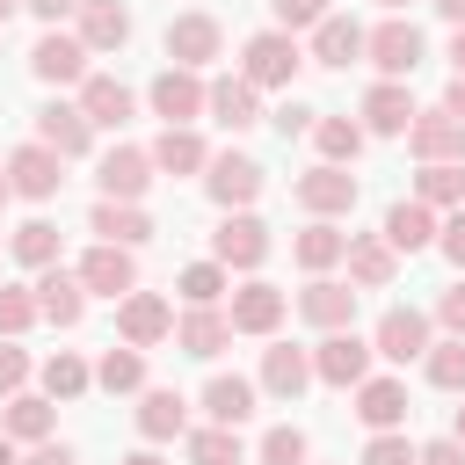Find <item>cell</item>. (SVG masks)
Masks as SVG:
<instances>
[{
  "mask_svg": "<svg viewBox=\"0 0 465 465\" xmlns=\"http://www.w3.org/2000/svg\"><path fill=\"white\" fill-rule=\"evenodd\" d=\"M298 65H305V58H298V36H291V29H262V36H247V51H240V80H247V87H291Z\"/></svg>",
  "mask_w": 465,
  "mask_h": 465,
  "instance_id": "6da1fadb",
  "label": "cell"
},
{
  "mask_svg": "<svg viewBox=\"0 0 465 465\" xmlns=\"http://www.w3.org/2000/svg\"><path fill=\"white\" fill-rule=\"evenodd\" d=\"M371 356H378V349H371L363 334H349V327H341V334H327V341L312 349V378H320V385H341V392H356V385L371 378Z\"/></svg>",
  "mask_w": 465,
  "mask_h": 465,
  "instance_id": "7a4b0ae2",
  "label": "cell"
},
{
  "mask_svg": "<svg viewBox=\"0 0 465 465\" xmlns=\"http://www.w3.org/2000/svg\"><path fill=\"white\" fill-rule=\"evenodd\" d=\"M211 262H218V269H262V262H269V225H262L254 211H225V225H218V240H211Z\"/></svg>",
  "mask_w": 465,
  "mask_h": 465,
  "instance_id": "3957f363",
  "label": "cell"
},
{
  "mask_svg": "<svg viewBox=\"0 0 465 465\" xmlns=\"http://www.w3.org/2000/svg\"><path fill=\"white\" fill-rule=\"evenodd\" d=\"M371 349H378L385 363H421V356L436 349V334H429V312H414V305H392V312L378 320Z\"/></svg>",
  "mask_w": 465,
  "mask_h": 465,
  "instance_id": "277c9868",
  "label": "cell"
},
{
  "mask_svg": "<svg viewBox=\"0 0 465 465\" xmlns=\"http://www.w3.org/2000/svg\"><path fill=\"white\" fill-rule=\"evenodd\" d=\"M407 145H414L421 167H465V124L450 109H421L414 131H407Z\"/></svg>",
  "mask_w": 465,
  "mask_h": 465,
  "instance_id": "5b68a950",
  "label": "cell"
},
{
  "mask_svg": "<svg viewBox=\"0 0 465 465\" xmlns=\"http://www.w3.org/2000/svg\"><path fill=\"white\" fill-rule=\"evenodd\" d=\"M363 51H371V65H378L385 80H407V73L421 65V29H414L407 15H392V22H378V29L363 36Z\"/></svg>",
  "mask_w": 465,
  "mask_h": 465,
  "instance_id": "8992f818",
  "label": "cell"
},
{
  "mask_svg": "<svg viewBox=\"0 0 465 465\" xmlns=\"http://www.w3.org/2000/svg\"><path fill=\"white\" fill-rule=\"evenodd\" d=\"M87 58H94V51H87L80 36L44 29V36H36V51H29V73H36V80H51V87H80V80H87Z\"/></svg>",
  "mask_w": 465,
  "mask_h": 465,
  "instance_id": "52a82bcc",
  "label": "cell"
},
{
  "mask_svg": "<svg viewBox=\"0 0 465 465\" xmlns=\"http://www.w3.org/2000/svg\"><path fill=\"white\" fill-rule=\"evenodd\" d=\"M211 109V87L189 73V65H167L160 80H153V116H167V131H182V124H196Z\"/></svg>",
  "mask_w": 465,
  "mask_h": 465,
  "instance_id": "ba28073f",
  "label": "cell"
},
{
  "mask_svg": "<svg viewBox=\"0 0 465 465\" xmlns=\"http://www.w3.org/2000/svg\"><path fill=\"white\" fill-rule=\"evenodd\" d=\"M116 334H124V349H153V341L174 334V305H167L160 291H131V298L116 305Z\"/></svg>",
  "mask_w": 465,
  "mask_h": 465,
  "instance_id": "9c48e42d",
  "label": "cell"
},
{
  "mask_svg": "<svg viewBox=\"0 0 465 465\" xmlns=\"http://www.w3.org/2000/svg\"><path fill=\"white\" fill-rule=\"evenodd\" d=\"M160 44H167V58H174V65H189V73H203V65H211V58L225 51V29H218L211 15H174Z\"/></svg>",
  "mask_w": 465,
  "mask_h": 465,
  "instance_id": "30bf717a",
  "label": "cell"
},
{
  "mask_svg": "<svg viewBox=\"0 0 465 465\" xmlns=\"http://www.w3.org/2000/svg\"><path fill=\"white\" fill-rule=\"evenodd\" d=\"M58 167H65V160H58L51 145H36V138L7 153V182H15V196H29V203H51V196H58V182H65Z\"/></svg>",
  "mask_w": 465,
  "mask_h": 465,
  "instance_id": "8fae6325",
  "label": "cell"
},
{
  "mask_svg": "<svg viewBox=\"0 0 465 465\" xmlns=\"http://www.w3.org/2000/svg\"><path fill=\"white\" fill-rule=\"evenodd\" d=\"M73 276H80L94 298H131V291H138V262H131V247H109V240H102V247H87Z\"/></svg>",
  "mask_w": 465,
  "mask_h": 465,
  "instance_id": "7c38bea8",
  "label": "cell"
},
{
  "mask_svg": "<svg viewBox=\"0 0 465 465\" xmlns=\"http://www.w3.org/2000/svg\"><path fill=\"white\" fill-rule=\"evenodd\" d=\"M36 145H51L58 160H80V153L94 145L87 109H80V102H51V109H36Z\"/></svg>",
  "mask_w": 465,
  "mask_h": 465,
  "instance_id": "4fadbf2b",
  "label": "cell"
},
{
  "mask_svg": "<svg viewBox=\"0 0 465 465\" xmlns=\"http://www.w3.org/2000/svg\"><path fill=\"white\" fill-rule=\"evenodd\" d=\"M298 203L312 211V218H341V211H356V174L349 167H305L298 174Z\"/></svg>",
  "mask_w": 465,
  "mask_h": 465,
  "instance_id": "5bb4252c",
  "label": "cell"
},
{
  "mask_svg": "<svg viewBox=\"0 0 465 465\" xmlns=\"http://www.w3.org/2000/svg\"><path fill=\"white\" fill-rule=\"evenodd\" d=\"M291 312V298L276 291V283H262V276H247L240 291H232V334H276V320Z\"/></svg>",
  "mask_w": 465,
  "mask_h": 465,
  "instance_id": "9a60e30c",
  "label": "cell"
},
{
  "mask_svg": "<svg viewBox=\"0 0 465 465\" xmlns=\"http://www.w3.org/2000/svg\"><path fill=\"white\" fill-rule=\"evenodd\" d=\"M145 189H153V153H145V145L102 153V196H109V203H138Z\"/></svg>",
  "mask_w": 465,
  "mask_h": 465,
  "instance_id": "2e32d148",
  "label": "cell"
},
{
  "mask_svg": "<svg viewBox=\"0 0 465 465\" xmlns=\"http://www.w3.org/2000/svg\"><path fill=\"white\" fill-rule=\"evenodd\" d=\"M254 196H262V160H247V153H211V203L247 211Z\"/></svg>",
  "mask_w": 465,
  "mask_h": 465,
  "instance_id": "e0dca14e",
  "label": "cell"
},
{
  "mask_svg": "<svg viewBox=\"0 0 465 465\" xmlns=\"http://www.w3.org/2000/svg\"><path fill=\"white\" fill-rule=\"evenodd\" d=\"M414 94H407V80H378L371 94H363V131H378V138H400V131H414Z\"/></svg>",
  "mask_w": 465,
  "mask_h": 465,
  "instance_id": "ac0fdd59",
  "label": "cell"
},
{
  "mask_svg": "<svg viewBox=\"0 0 465 465\" xmlns=\"http://www.w3.org/2000/svg\"><path fill=\"white\" fill-rule=\"evenodd\" d=\"M298 312H305L312 327H327V334H341V327L356 320V283H334V276H312V283L298 291Z\"/></svg>",
  "mask_w": 465,
  "mask_h": 465,
  "instance_id": "d6986e66",
  "label": "cell"
},
{
  "mask_svg": "<svg viewBox=\"0 0 465 465\" xmlns=\"http://www.w3.org/2000/svg\"><path fill=\"white\" fill-rule=\"evenodd\" d=\"M436 232H443V225H436V211H429L421 196H407V203L385 211V247H392V254H421V247H436Z\"/></svg>",
  "mask_w": 465,
  "mask_h": 465,
  "instance_id": "ffe728a7",
  "label": "cell"
},
{
  "mask_svg": "<svg viewBox=\"0 0 465 465\" xmlns=\"http://www.w3.org/2000/svg\"><path fill=\"white\" fill-rule=\"evenodd\" d=\"M341 262H349V283L356 291H385L392 269H400V254L385 247V232H349V254Z\"/></svg>",
  "mask_w": 465,
  "mask_h": 465,
  "instance_id": "44dd1931",
  "label": "cell"
},
{
  "mask_svg": "<svg viewBox=\"0 0 465 465\" xmlns=\"http://www.w3.org/2000/svg\"><path fill=\"white\" fill-rule=\"evenodd\" d=\"M36 312H44L51 327H80V312H87V283L65 276V269H36Z\"/></svg>",
  "mask_w": 465,
  "mask_h": 465,
  "instance_id": "7402d4cb",
  "label": "cell"
},
{
  "mask_svg": "<svg viewBox=\"0 0 465 465\" xmlns=\"http://www.w3.org/2000/svg\"><path fill=\"white\" fill-rule=\"evenodd\" d=\"M356 414H363L371 436L400 429V421H407V385H400V378H363V385H356Z\"/></svg>",
  "mask_w": 465,
  "mask_h": 465,
  "instance_id": "603a6c76",
  "label": "cell"
},
{
  "mask_svg": "<svg viewBox=\"0 0 465 465\" xmlns=\"http://www.w3.org/2000/svg\"><path fill=\"white\" fill-rule=\"evenodd\" d=\"M189 429V400L174 392V385H145V400H138V436L145 443H167V436H182Z\"/></svg>",
  "mask_w": 465,
  "mask_h": 465,
  "instance_id": "cb8c5ba5",
  "label": "cell"
},
{
  "mask_svg": "<svg viewBox=\"0 0 465 465\" xmlns=\"http://www.w3.org/2000/svg\"><path fill=\"white\" fill-rule=\"evenodd\" d=\"M124 36H131L124 0H80V44L87 51H124Z\"/></svg>",
  "mask_w": 465,
  "mask_h": 465,
  "instance_id": "d4e9b609",
  "label": "cell"
},
{
  "mask_svg": "<svg viewBox=\"0 0 465 465\" xmlns=\"http://www.w3.org/2000/svg\"><path fill=\"white\" fill-rule=\"evenodd\" d=\"M305 385H312V356H305V349H291V341L262 349V392H276V400H298Z\"/></svg>",
  "mask_w": 465,
  "mask_h": 465,
  "instance_id": "484cf974",
  "label": "cell"
},
{
  "mask_svg": "<svg viewBox=\"0 0 465 465\" xmlns=\"http://www.w3.org/2000/svg\"><path fill=\"white\" fill-rule=\"evenodd\" d=\"M211 116H218L225 131H247V124H262V87H247L240 73L211 80Z\"/></svg>",
  "mask_w": 465,
  "mask_h": 465,
  "instance_id": "4316f807",
  "label": "cell"
},
{
  "mask_svg": "<svg viewBox=\"0 0 465 465\" xmlns=\"http://www.w3.org/2000/svg\"><path fill=\"white\" fill-rule=\"evenodd\" d=\"M203 414H211L218 429H240V421L254 414V378H240V371L225 378V371H218V378L203 385Z\"/></svg>",
  "mask_w": 465,
  "mask_h": 465,
  "instance_id": "83f0119b",
  "label": "cell"
},
{
  "mask_svg": "<svg viewBox=\"0 0 465 465\" xmlns=\"http://www.w3.org/2000/svg\"><path fill=\"white\" fill-rule=\"evenodd\" d=\"M145 153H153V167H160V174H196V167H211V145H203L189 124H182V131H160Z\"/></svg>",
  "mask_w": 465,
  "mask_h": 465,
  "instance_id": "f1b7e54d",
  "label": "cell"
},
{
  "mask_svg": "<svg viewBox=\"0 0 465 465\" xmlns=\"http://www.w3.org/2000/svg\"><path fill=\"white\" fill-rule=\"evenodd\" d=\"M291 254H298V269H312V276H320V269H334V262L349 254V232H341L334 218H312V225L291 240Z\"/></svg>",
  "mask_w": 465,
  "mask_h": 465,
  "instance_id": "f546056e",
  "label": "cell"
},
{
  "mask_svg": "<svg viewBox=\"0 0 465 465\" xmlns=\"http://www.w3.org/2000/svg\"><path fill=\"white\" fill-rule=\"evenodd\" d=\"M174 341H182L189 356H218V349L232 341V320H225V312H211V305H189V312L174 320Z\"/></svg>",
  "mask_w": 465,
  "mask_h": 465,
  "instance_id": "4dcf8cb0",
  "label": "cell"
},
{
  "mask_svg": "<svg viewBox=\"0 0 465 465\" xmlns=\"http://www.w3.org/2000/svg\"><path fill=\"white\" fill-rule=\"evenodd\" d=\"M80 109H87L94 131H102V124H124V116H131V87L109 80V73H87V80H80Z\"/></svg>",
  "mask_w": 465,
  "mask_h": 465,
  "instance_id": "1f68e13d",
  "label": "cell"
},
{
  "mask_svg": "<svg viewBox=\"0 0 465 465\" xmlns=\"http://www.w3.org/2000/svg\"><path fill=\"white\" fill-rule=\"evenodd\" d=\"M87 225H94L109 247H138V240H153V218H145L138 203H109V196L94 203V218H87Z\"/></svg>",
  "mask_w": 465,
  "mask_h": 465,
  "instance_id": "d6a6232c",
  "label": "cell"
},
{
  "mask_svg": "<svg viewBox=\"0 0 465 465\" xmlns=\"http://www.w3.org/2000/svg\"><path fill=\"white\" fill-rule=\"evenodd\" d=\"M51 400H36V392H15L7 400V414H0V436H15V443H51Z\"/></svg>",
  "mask_w": 465,
  "mask_h": 465,
  "instance_id": "836d02e7",
  "label": "cell"
},
{
  "mask_svg": "<svg viewBox=\"0 0 465 465\" xmlns=\"http://www.w3.org/2000/svg\"><path fill=\"white\" fill-rule=\"evenodd\" d=\"M349 58H363V29L349 15H327L312 29V65H349Z\"/></svg>",
  "mask_w": 465,
  "mask_h": 465,
  "instance_id": "e575fe53",
  "label": "cell"
},
{
  "mask_svg": "<svg viewBox=\"0 0 465 465\" xmlns=\"http://www.w3.org/2000/svg\"><path fill=\"white\" fill-rule=\"evenodd\" d=\"M312 145H320L327 167H341V160L363 153V124H356V116H320V124H312Z\"/></svg>",
  "mask_w": 465,
  "mask_h": 465,
  "instance_id": "d590c367",
  "label": "cell"
},
{
  "mask_svg": "<svg viewBox=\"0 0 465 465\" xmlns=\"http://www.w3.org/2000/svg\"><path fill=\"white\" fill-rule=\"evenodd\" d=\"M15 262H22V269H58V225H51V218L15 225Z\"/></svg>",
  "mask_w": 465,
  "mask_h": 465,
  "instance_id": "8d00e7d4",
  "label": "cell"
},
{
  "mask_svg": "<svg viewBox=\"0 0 465 465\" xmlns=\"http://www.w3.org/2000/svg\"><path fill=\"white\" fill-rule=\"evenodd\" d=\"M94 385L102 392H145V349H109L94 363Z\"/></svg>",
  "mask_w": 465,
  "mask_h": 465,
  "instance_id": "74e56055",
  "label": "cell"
},
{
  "mask_svg": "<svg viewBox=\"0 0 465 465\" xmlns=\"http://www.w3.org/2000/svg\"><path fill=\"white\" fill-rule=\"evenodd\" d=\"M87 385H94V371H87V363H80L73 349H58V356H44V392H51V400H80Z\"/></svg>",
  "mask_w": 465,
  "mask_h": 465,
  "instance_id": "f35d334b",
  "label": "cell"
},
{
  "mask_svg": "<svg viewBox=\"0 0 465 465\" xmlns=\"http://www.w3.org/2000/svg\"><path fill=\"white\" fill-rule=\"evenodd\" d=\"M414 196H421L429 211H450V203H465V167H421Z\"/></svg>",
  "mask_w": 465,
  "mask_h": 465,
  "instance_id": "ab89813d",
  "label": "cell"
},
{
  "mask_svg": "<svg viewBox=\"0 0 465 465\" xmlns=\"http://www.w3.org/2000/svg\"><path fill=\"white\" fill-rule=\"evenodd\" d=\"M189 465H240V429H196L189 436Z\"/></svg>",
  "mask_w": 465,
  "mask_h": 465,
  "instance_id": "60d3db41",
  "label": "cell"
},
{
  "mask_svg": "<svg viewBox=\"0 0 465 465\" xmlns=\"http://www.w3.org/2000/svg\"><path fill=\"white\" fill-rule=\"evenodd\" d=\"M421 363H429V385H436V392H465V341H458V334L436 341Z\"/></svg>",
  "mask_w": 465,
  "mask_h": 465,
  "instance_id": "b9f144b4",
  "label": "cell"
},
{
  "mask_svg": "<svg viewBox=\"0 0 465 465\" xmlns=\"http://www.w3.org/2000/svg\"><path fill=\"white\" fill-rule=\"evenodd\" d=\"M174 291H182L189 305H218V298H225V269H218V262H189V269L174 276Z\"/></svg>",
  "mask_w": 465,
  "mask_h": 465,
  "instance_id": "7bdbcfd3",
  "label": "cell"
},
{
  "mask_svg": "<svg viewBox=\"0 0 465 465\" xmlns=\"http://www.w3.org/2000/svg\"><path fill=\"white\" fill-rule=\"evenodd\" d=\"M29 320H44V312H36V291H22V283H0V334L15 341Z\"/></svg>",
  "mask_w": 465,
  "mask_h": 465,
  "instance_id": "ee69618b",
  "label": "cell"
},
{
  "mask_svg": "<svg viewBox=\"0 0 465 465\" xmlns=\"http://www.w3.org/2000/svg\"><path fill=\"white\" fill-rule=\"evenodd\" d=\"M305 450H312V443H305V429H291V421L262 436V465H305Z\"/></svg>",
  "mask_w": 465,
  "mask_h": 465,
  "instance_id": "f6af8a7d",
  "label": "cell"
},
{
  "mask_svg": "<svg viewBox=\"0 0 465 465\" xmlns=\"http://www.w3.org/2000/svg\"><path fill=\"white\" fill-rule=\"evenodd\" d=\"M363 465H421V450H414L400 429H385V436H371V443H363Z\"/></svg>",
  "mask_w": 465,
  "mask_h": 465,
  "instance_id": "bcb514c9",
  "label": "cell"
},
{
  "mask_svg": "<svg viewBox=\"0 0 465 465\" xmlns=\"http://www.w3.org/2000/svg\"><path fill=\"white\" fill-rule=\"evenodd\" d=\"M327 15H334L327 0H276V29H291V36H298V29H320Z\"/></svg>",
  "mask_w": 465,
  "mask_h": 465,
  "instance_id": "7dc6e473",
  "label": "cell"
},
{
  "mask_svg": "<svg viewBox=\"0 0 465 465\" xmlns=\"http://www.w3.org/2000/svg\"><path fill=\"white\" fill-rule=\"evenodd\" d=\"M22 378H29L22 341H0V400H15V392H22Z\"/></svg>",
  "mask_w": 465,
  "mask_h": 465,
  "instance_id": "c3c4849f",
  "label": "cell"
},
{
  "mask_svg": "<svg viewBox=\"0 0 465 465\" xmlns=\"http://www.w3.org/2000/svg\"><path fill=\"white\" fill-rule=\"evenodd\" d=\"M436 320H443V327H450V334L465 341V283H450V291L436 298Z\"/></svg>",
  "mask_w": 465,
  "mask_h": 465,
  "instance_id": "681fc988",
  "label": "cell"
},
{
  "mask_svg": "<svg viewBox=\"0 0 465 465\" xmlns=\"http://www.w3.org/2000/svg\"><path fill=\"white\" fill-rule=\"evenodd\" d=\"M436 247H443V254H450V262L465 269V211H450V218H443V232H436Z\"/></svg>",
  "mask_w": 465,
  "mask_h": 465,
  "instance_id": "f907efd6",
  "label": "cell"
},
{
  "mask_svg": "<svg viewBox=\"0 0 465 465\" xmlns=\"http://www.w3.org/2000/svg\"><path fill=\"white\" fill-rule=\"evenodd\" d=\"M421 465H465V443L458 436H436V443H421Z\"/></svg>",
  "mask_w": 465,
  "mask_h": 465,
  "instance_id": "816d5d0a",
  "label": "cell"
},
{
  "mask_svg": "<svg viewBox=\"0 0 465 465\" xmlns=\"http://www.w3.org/2000/svg\"><path fill=\"white\" fill-rule=\"evenodd\" d=\"M276 124H283V138H291V131H312V124H320V116H312V109H305V102H283V109H276Z\"/></svg>",
  "mask_w": 465,
  "mask_h": 465,
  "instance_id": "f5cc1de1",
  "label": "cell"
},
{
  "mask_svg": "<svg viewBox=\"0 0 465 465\" xmlns=\"http://www.w3.org/2000/svg\"><path fill=\"white\" fill-rule=\"evenodd\" d=\"M22 7H29V15H44V22H51V29H58V22H65V15H80V0H22Z\"/></svg>",
  "mask_w": 465,
  "mask_h": 465,
  "instance_id": "db71d44e",
  "label": "cell"
},
{
  "mask_svg": "<svg viewBox=\"0 0 465 465\" xmlns=\"http://www.w3.org/2000/svg\"><path fill=\"white\" fill-rule=\"evenodd\" d=\"M22 465H73V450H65V443H36Z\"/></svg>",
  "mask_w": 465,
  "mask_h": 465,
  "instance_id": "11a10c76",
  "label": "cell"
},
{
  "mask_svg": "<svg viewBox=\"0 0 465 465\" xmlns=\"http://www.w3.org/2000/svg\"><path fill=\"white\" fill-rule=\"evenodd\" d=\"M443 109H450V116L465 124V80H450V94H443Z\"/></svg>",
  "mask_w": 465,
  "mask_h": 465,
  "instance_id": "9f6ffc18",
  "label": "cell"
},
{
  "mask_svg": "<svg viewBox=\"0 0 465 465\" xmlns=\"http://www.w3.org/2000/svg\"><path fill=\"white\" fill-rule=\"evenodd\" d=\"M436 15H443V22H458V29H465V0H436Z\"/></svg>",
  "mask_w": 465,
  "mask_h": 465,
  "instance_id": "6f0895ef",
  "label": "cell"
},
{
  "mask_svg": "<svg viewBox=\"0 0 465 465\" xmlns=\"http://www.w3.org/2000/svg\"><path fill=\"white\" fill-rule=\"evenodd\" d=\"M450 73H458V80H465V29H458V36H450Z\"/></svg>",
  "mask_w": 465,
  "mask_h": 465,
  "instance_id": "680465c9",
  "label": "cell"
},
{
  "mask_svg": "<svg viewBox=\"0 0 465 465\" xmlns=\"http://www.w3.org/2000/svg\"><path fill=\"white\" fill-rule=\"evenodd\" d=\"M124 465H167V458H160V450H153V443H145V450H131V458H124Z\"/></svg>",
  "mask_w": 465,
  "mask_h": 465,
  "instance_id": "91938a15",
  "label": "cell"
},
{
  "mask_svg": "<svg viewBox=\"0 0 465 465\" xmlns=\"http://www.w3.org/2000/svg\"><path fill=\"white\" fill-rule=\"evenodd\" d=\"M0 465H22V458H15V436H0Z\"/></svg>",
  "mask_w": 465,
  "mask_h": 465,
  "instance_id": "94428289",
  "label": "cell"
},
{
  "mask_svg": "<svg viewBox=\"0 0 465 465\" xmlns=\"http://www.w3.org/2000/svg\"><path fill=\"white\" fill-rule=\"evenodd\" d=\"M450 436H458V443H465V407H458V414H450Z\"/></svg>",
  "mask_w": 465,
  "mask_h": 465,
  "instance_id": "6125c7cd",
  "label": "cell"
},
{
  "mask_svg": "<svg viewBox=\"0 0 465 465\" xmlns=\"http://www.w3.org/2000/svg\"><path fill=\"white\" fill-rule=\"evenodd\" d=\"M7 196H15V182H7V167H0V203H7Z\"/></svg>",
  "mask_w": 465,
  "mask_h": 465,
  "instance_id": "be15d7a7",
  "label": "cell"
},
{
  "mask_svg": "<svg viewBox=\"0 0 465 465\" xmlns=\"http://www.w3.org/2000/svg\"><path fill=\"white\" fill-rule=\"evenodd\" d=\"M15 7H22V0H0V29H7V15H15Z\"/></svg>",
  "mask_w": 465,
  "mask_h": 465,
  "instance_id": "e7e4bbea",
  "label": "cell"
},
{
  "mask_svg": "<svg viewBox=\"0 0 465 465\" xmlns=\"http://www.w3.org/2000/svg\"><path fill=\"white\" fill-rule=\"evenodd\" d=\"M385 7H407V0H385Z\"/></svg>",
  "mask_w": 465,
  "mask_h": 465,
  "instance_id": "03108f58",
  "label": "cell"
}]
</instances>
